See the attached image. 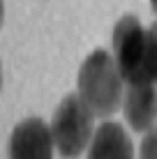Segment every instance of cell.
Segmentation results:
<instances>
[{
    "instance_id": "1",
    "label": "cell",
    "mask_w": 157,
    "mask_h": 159,
    "mask_svg": "<svg viewBox=\"0 0 157 159\" xmlns=\"http://www.w3.org/2000/svg\"><path fill=\"white\" fill-rule=\"evenodd\" d=\"M79 95L85 99L97 118H109L122 106L125 83L116 58L104 48L93 51L79 69Z\"/></svg>"
},
{
    "instance_id": "2",
    "label": "cell",
    "mask_w": 157,
    "mask_h": 159,
    "mask_svg": "<svg viewBox=\"0 0 157 159\" xmlns=\"http://www.w3.org/2000/svg\"><path fill=\"white\" fill-rule=\"evenodd\" d=\"M95 111L85 104L81 95H67L58 104L51 120V134L56 150L65 159H76L88 150L95 136Z\"/></svg>"
},
{
    "instance_id": "3",
    "label": "cell",
    "mask_w": 157,
    "mask_h": 159,
    "mask_svg": "<svg viewBox=\"0 0 157 159\" xmlns=\"http://www.w3.org/2000/svg\"><path fill=\"white\" fill-rule=\"evenodd\" d=\"M113 58L127 83L148 81V30L127 14L113 28Z\"/></svg>"
},
{
    "instance_id": "4",
    "label": "cell",
    "mask_w": 157,
    "mask_h": 159,
    "mask_svg": "<svg viewBox=\"0 0 157 159\" xmlns=\"http://www.w3.org/2000/svg\"><path fill=\"white\" fill-rule=\"evenodd\" d=\"M51 127L39 118H25L12 129L9 159H53Z\"/></svg>"
},
{
    "instance_id": "5",
    "label": "cell",
    "mask_w": 157,
    "mask_h": 159,
    "mask_svg": "<svg viewBox=\"0 0 157 159\" xmlns=\"http://www.w3.org/2000/svg\"><path fill=\"white\" fill-rule=\"evenodd\" d=\"M122 113L134 131H148L157 120V88L150 81L127 83L122 97Z\"/></svg>"
},
{
    "instance_id": "6",
    "label": "cell",
    "mask_w": 157,
    "mask_h": 159,
    "mask_svg": "<svg viewBox=\"0 0 157 159\" xmlns=\"http://www.w3.org/2000/svg\"><path fill=\"white\" fill-rule=\"evenodd\" d=\"M88 159H134V148L125 127L111 120L102 122L88 148Z\"/></svg>"
},
{
    "instance_id": "7",
    "label": "cell",
    "mask_w": 157,
    "mask_h": 159,
    "mask_svg": "<svg viewBox=\"0 0 157 159\" xmlns=\"http://www.w3.org/2000/svg\"><path fill=\"white\" fill-rule=\"evenodd\" d=\"M148 81L157 83V23L148 28Z\"/></svg>"
},
{
    "instance_id": "8",
    "label": "cell",
    "mask_w": 157,
    "mask_h": 159,
    "mask_svg": "<svg viewBox=\"0 0 157 159\" xmlns=\"http://www.w3.org/2000/svg\"><path fill=\"white\" fill-rule=\"evenodd\" d=\"M139 157H141V159H157V127L148 129V134L143 136Z\"/></svg>"
},
{
    "instance_id": "9",
    "label": "cell",
    "mask_w": 157,
    "mask_h": 159,
    "mask_svg": "<svg viewBox=\"0 0 157 159\" xmlns=\"http://www.w3.org/2000/svg\"><path fill=\"white\" fill-rule=\"evenodd\" d=\"M2 19H5V5H2V0H0V25H2Z\"/></svg>"
},
{
    "instance_id": "10",
    "label": "cell",
    "mask_w": 157,
    "mask_h": 159,
    "mask_svg": "<svg viewBox=\"0 0 157 159\" xmlns=\"http://www.w3.org/2000/svg\"><path fill=\"white\" fill-rule=\"evenodd\" d=\"M150 5H153V9H155V14H157V0H150Z\"/></svg>"
},
{
    "instance_id": "11",
    "label": "cell",
    "mask_w": 157,
    "mask_h": 159,
    "mask_svg": "<svg viewBox=\"0 0 157 159\" xmlns=\"http://www.w3.org/2000/svg\"><path fill=\"white\" fill-rule=\"evenodd\" d=\"M0 88H2V67H0Z\"/></svg>"
}]
</instances>
